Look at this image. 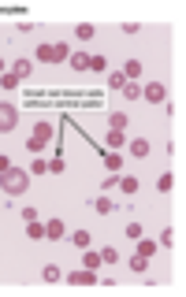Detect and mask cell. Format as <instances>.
<instances>
[{
    "label": "cell",
    "instance_id": "cell-29",
    "mask_svg": "<svg viewBox=\"0 0 186 297\" xmlns=\"http://www.w3.org/2000/svg\"><path fill=\"white\" fill-rule=\"evenodd\" d=\"M108 86H112V89H123V86H127V74H123V71H112V74H108Z\"/></svg>",
    "mask_w": 186,
    "mask_h": 297
},
{
    "label": "cell",
    "instance_id": "cell-8",
    "mask_svg": "<svg viewBox=\"0 0 186 297\" xmlns=\"http://www.w3.org/2000/svg\"><path fill=\"white\" fill-rule=\"evenodd\" d=\"M34 60H38V64H56V49H52V41H45V45H38V52H34Z\"/></svg>",
    "mask_w": 186,
    "mask_h": 297
},
{
    "label": "cell",
    "instance_id": "cell-34",
    "mask_svg": "<svg viewBox=\"0 0 186 297\" xmlns=\"http://www.w3.org/2000/svg\"><path fill=\"white\" fill-rule=\"evenodd\" d=\"M116 260H119V253H116L112 245H108V249H101V264H116Z\"/></svg>",
    "mask_w": 186,
    "mask_h": 297
},
{
    "label": "cell",
    "instance_id": "cell-27",
    "mask_svg": "<svg viewBox=\"0 0 186 297\" xmlns=\"http://www.w3.org/2000/svg\"><path fill=\"white\" fill-rule=\"evenodd\" d=\"M26 152H30V156H41V152H45V142H38V137L30 134V137H26Z\"/></svg>",
    "mask_w": 186,
    "mask_h": 297
},
{
    "label": "cell",
    "instance_id": "cell-6",
    "mask_svg": "<svg viewBox=\"0 0 186 297\" xmlns=\"http://www.w3.org/2000/svg\"><path fill=\"white\" fill-rule=\"evenodd\" d=\"M104 149H108V152L127 149V130H108V134H104Z\"/></svg>",
    "mask_w": 186,
    "mask_h": 297
},
{
    "label": "cell",
    "instance_id": "cell-24",
    "mask_svg": "<svg viewBox=\"0 0 186 297\" xmlns=\"http://www.w3.org/2000/svg\"><path fill=\"white\" fill-rule=\"evenodd\" d=\"M41 279H45V283H60V264H45Z\"/></svg>",
    "mask_w": 186,
    "mask_h": 297
},
{
    "label": "cell",
    "instance_id": "cell-26",
    "mask_svg": "<svg viewBox=\"0 0 186 297\" xmlns=\"http://www.w3.org/2000/svg\"><path fill=\"white\" fill-rule=\"evenodd\" d=\"M127 264H131V271H134V275H142V271L149 268V260H145V256H138V253H134V256H131Z\"/></svg>",
    "mask_w": 186,
    "mask_h": 297
},
{
    "label": "cell",
    "instance_id": "cell-25",
    "mask_svg": "<svg viewBox=\"0 0 186 297\" xmlns=\"http://www.w3.org/2000/svg\"><path fill=\"white\" fill-rule=\"evenodd\" d=\"M0 86H4V89H19V74H15V71H4V74H0Z\"/></svg>",
    "mask_w": 186,
    "mask_h": 297
},
{
    "label": "cell",
    "instance_id": "cell-16",
    "mask_svg": "<svg viewBox=\"0 0 186 297\" xmlns=\"http://www.w3.org/2000/svg\"><path fill=\"white\" fill-rule=\"evenodd\" d=\"M127 123H131V115L112 112V115H108V130H127Z\"/></svg>",
    "mask_w": 186,
    "mask_h": 297
},
{
    "label": "cell",
    "instance_id": "cell-19",
    "mask_svg": "<svg viewBox=\"0 0 186 297\" xmlns=\"http://www.w3.org/2000/svg\"><path fill=\"white\" fill-rule=\"evenodd\" d=\"M119 93H123L127 101H142V82H127V86H123Z\"/></svg>",
    "mask_w": 186,
    "mask_h": 297
},
{
    "label": "cell",
    "instance_id": "cell-38",
    "mask_svg": "<svg viewBox=\"0 0 186 297\" xmlns=\"http://www.w3.org/2000/svg\"><path fill=\"white\" fill-rule=\"evenodd\" d=\"M8 167H11V160H8V156H4V152H0V175H4V171H8Z\"/></svg>",
    "mask_w": 186,
    "mask_h": 297
},
{
    "label": "cell",
    "instance_id": "cell-20",
    "mask_svg": "<svg viewBox=\"0 0 186 297\" xmlns=\"http://www.w3.org/2000/svg\"><path fill=\"white\" fill-rule=\"evenodd\" d=\"M157 190H160V193H172V190H175V175H172V171H164V175L157 179Z\"/></svg>",
    "mask_w": 186,
    "mask_h": 297
},
{
    "label": "cell",
    "instance_id": "cell-39",
    "mask_svg": "<svg viewBox=\"0 0 186 297\" xmlns=\"http://www.w3.org/2000/svg\"><path fill=\"white\" fill-rule=\"evenodd\" d=\"M4 71H8V67H4V60H0V74H4Z\"/></svg>",
    "mask_w": 186,
    "mask_h": 297
},
{
    "label": "cell",
    "instance_id": "cell-11",
    "mask_svg": "<svg viewBox=\"0 0 186 297\" xmlns=\"http://www.w3.org/2000/svg\"><path fill=\"white\" fill-rule=\"evenodd\" d=\"M34 137H38V142H45V145H49V142H52V123L38 119V123H34Z\"/></svg>",
    "mask_w": 186,
    "mask_h": 297
},
{
    "label": "cell",
    "instance_id": "cell-18",
    "mask_svg": "<svg viewBox=\"0 0 186 297\" xmlns=\"http://www.w3.org/2000/svg\"><path fill=\"white\" fill-rule=\"evenodd\" d=\"M15 74H19V82L23 78H30V71H34V60H15V67H11Z\"/></svg>",
    "mask_w": 186,
    "mask_h": 297
},
{
    "label": "cell",
    "instance_id": "cell-4",
    "mask_svg": "<svg viewBox=\"0 0 186 297\" xmlns=\"http://www.w3.org/2000/svg\"><path fill=\"white\" fill-rule=\"evenodd\" d=\"M67 283H71V286H97V283H101V275H97V271H89V268H82V271H71V275H67Z\"/></svg>",
    "mask_w": 186,
    "mask_h": 297
},
{
    "label": "cell",
    "instance_id": "cell-2",
    "mask_svg": "<svg viewBox=\"0 0 186 297\" xmlns=\"http://www.w3.org/2000/svg\"><path fill=\"white\" fill-rule=\"evenodd\" d=\"M15 123H19V108L8 104V101H0V134H11Z\"/></svg>",
    "mask_w": 186,
    "mask_h": 297
},
{
    "label": "cell",
    "instance_id": "cell-28",
    "mask_svg": "<svg viewBox=\"0 0 186 297\" xmlns=\"http://www.w3.org/2000/svg\"><path fill=\"white\" fill-rule=\"evenodd\" d=\"M71 242L79 245V249H89V242H93V238H89V230H75V234H71Z\"/></svg>",
    "mask_w": 186,
    "mask_h": 297
},
{
    "label": "cell",
    "instance_id": "cell-33",
    "mask_svg": "<svg viewBox=\"0 0 186 297\" xmlns=\"http://www.w3.org/2000/svg\"><path fill=\"white\" fill-rule=\"evenodd\" d=\"M123 234H127L131 242H138V238H142V227H138V223H127V227H123Z\"/></svg>",
    "mask_w": 186,
    "mask_h": 297
},
{
    "label": "cell",
    "instance_id": "cell-30",
    "mask_svg": "<svg viewBox=\"0 0 186 297\" xmlns=\"http://www.w3.org/2000/svg\"><path fill=\"white\" fill-rule=\"evenodd\" d=\"M49 171H52V175H64V171H67V160L56 152V160H49Z\"/></svg>",
    "mask_w": 186,
    "mask_h": 297
},
{
    "label": "cell",
    "instance_id": "cell-15",
    "mask_svg": "<svg viewBox=\"0 0 186 297\" xmlns=\"http://www.w3.org/2000/svg\"><path fill=\"white\" fill-rule=\"evenodd\" d=\"M134 253H138V256H145V260H149L153 253H157V242H149V238H138V242H134Z\"/></svg>",
    "mask_w": 186,
    "mask_h": 297
},
{
    "label": "cell",
    "instance_id": "cell-1",
    "mask_svg": "<svg viewBox=\"0 0 186 297\" xmlns=\"http://www.w3.org/2000/svg\"><path fill=\"white\" fill-rule=\"evenodd\" d=\"M0 190L11 193V197H23V193L30 190V171H23V167H8L4 175H0Z\"/></svg>",
    "mask_w": 186,
    "mask_h": 297
},
{
    "label": "cell",
    "instance_id": "cell-10",
    "mask_svg": "<svg viewBox=\"0 0 186 297\" xmlns=\"http://www.w3.org/2000/svg\"><path fill=\"white\" fill-rule=\"evenodd\" d=\"M82 268H89V271L101 268V249H82Z\"/></svg>",
    "mask_w": 186,
    "mask_h": 297
},
{
    "label": "cell",
    "instance_id": "cell-37",
    "mask_svg": "<svg viewBox=\"0 0 186 297\" xmlns=\"http://www.w3.org/2000/svg\"><path fill=\"white\" fill-rule=\"evenodd\" d=\"M38 220V208H23V223H34Z\"/></svg>",
    "mask_w": 186,
    "mask_h": 297
},
{
    "label": "cell",
    "instance_id": "cell-31",
    "mask_svg": "<svg viewBox=\"0 0 186 297\" xmlns=\"http://www.w3.org/2000/svg\"><path fill=\"white\" fill-rule=\"evenodd\" d=\"M157 245H168V249H172V245H175V230H172V227H164V230H160V242H157Z\"/></svg>",
    "mask_w": 186,
    "mask_h": 297
},
{
    "label": "cell",
    "instance_id": "cell-13",
    "mask_svg": "<svg viewBox=\"0 0 186 297\" xmlns=\"http://www.w3.org/2000/svg\"><path fill=\"white\" fill-rule=\"evenodd\" d=\"M127 149L138 156V160H145L149 156V137H134V142H127Z\"/></svg>",
    "mask_w": 186,
    "mask_h": 297
},
{
    "label": "cell",
    "instance_id": "cell-12",
    "mask_svg": "<svg viewBox=\"0 0 186 297\" xmlns=\"http://www.w3.org/2000/svg\"><path fill=\"white\" fill-rule=\"evenodd\" d=\"M93 212H97V215H112V212H116V205H112V197H108V193H101L97 201H93Z\"/></svg>",
    "mask_w": 186,
    "mask_h": 297
},
{
    "label": "cell",
    "instance_id": "cell-5",
    "mask_svg": "<svg viewBox=\"0 0 186 297\" xmlns=\"http://www.w3.org/2000/svg\"><path fill=\"white\" fill-rule=\"evenodd\" d=\"M67 238V223L64 220H45V242H60Z\"/></svg>",
    "mask_w": 186,
    "mask_h": 297
},
{
    "label": "cell",
    "instance_id": "cell-35",
    "mask_svg": "<svg viewBox=\"0 0 186 297\" xmlns=\"http://www.w3.org/2000/svg\"><path fill=\"white\" fill-rule=\"evenodd\" d=\"M116 182H119V175H108V179L101 182V190H104V193H108V190H116Z\"/></svg>",
    "mask_w": 186,
    "mask_h": 297
},
{
    "label": "cell",
    "instance_id": "cell-36",
    "mask_svg": "<svg viewBox=\"0 0 186 297\" xmlns=\"http://www.w3.org/2000/svg\"><path fill=\"white\" fill-rule=\"evenodd\" d=\"M30 171H34V175H45V171H49V164H45V160H34V164H30Z\"/></svg>",
    "mask_w": 186,
    "mask_h": 297
},
{
    "label": "cell",
    "instance_id": "cell-7",
    "mask_svg": "<svg viewBox=\"0 0 186 297\" xmlns=\"http://www.w3.org/2000/svg\"><path fill=\"white\" fill-rule=\"evenodd\" d=\"M116 186H119V193H123V197H134V193H138V186H142V182H138L134 175H119V182H116Z\"/></svg>",
    "mask_w": 186,
    "mask_h": 297
},
{
    "label": "cell",
    "instance_id": "cell-14",
    "mask_svg": "<svg viewBox=\"0 0 186 297\" xmlns=\"http://www.w3.org/2000/svg\"><path fill=\"white\" fill-rule=\"evenodd\" d=\"M123 74H127V82H138V78H142V60H127V64H123Z\"/></svg>",
    "mask_w": 186,
    "mask_h": 297
},
{
    "label": "cell",
    "instance_id": "cell-22",
    "mask_svg": "<svg viewBox=\"0 0 186 297\" xmlns=\"http://www.w3.org/2000/svg\"><path fill=\"white\" fill-rule=\"evenodd\" d=\"M26 234H30V238H34V242H45V223H41V220L26 223Z\"/></svg>",
    "mask_w": 186,
    "mask_h": 297
},
{
    "label": "cell",
    "instance_id": "cell-23",
    "mask_svg": "<svg viewBox=\"0 0 186 297\" xmlns=\"http://www.w3.org/2000/svg\"><path fill=\"white\" fill-rule=\"evenodd\" d=\"M52 49H56V64H64V60H71V45H67V41H56Z\"/></svg>",
    "mask_w": 186,
    "mask_h": 297
},
{
    "label": "cell",
    "instance_id": "cell-21",
    "mask_svg": "<svg viewBox=\"0 0 186 297\" xmlns=\"http://www.w3.org/2000/svg\"><path fill=\"white\" fill-rule=\"evenodd\" d=\"M93 34H97V26H93V23H79V26H75V37H79V41H89Z\"/></svg>",
    "mask_w": 186,
    "mask_h": 297
},
{
    "label": "cell",
    "instance_id": "cell-32",
    "mask_svg": "<svg viewBox=\"0 0 186 297\" xmlns=\"http://www.w3.org/2000/svg\"><path fill=\"white\" fill-rule=\"evenodd\" d=\"M89 71H108V60L104 56H89Z\"/></svg>",
    "mask_w": 186,
    "mask_h": 297
},
{
    "label": "cell",
    "instance_id": "cell-17",
    "mask_svg": "<svg viewBox=\"0 0 186 297\" xmlns=\"http://www.w3.org/2000/svg\"><path fill=\"white\" fill-rule=\"evenodd\" d=\"M67 64H71L75 71H89V52H71Z\"/></svg>",
    "mask_w": 186,
    "mask_h": 297
},
{
    "label": "cell",
    "instance_id": "cell-9",
    "mask_svg": "<svg viewBox=\"0 0 186 297\" xmlns=\"http://www.w3.org/2000/svg\"><path fill=\"white\" fill-rule=\"evenodd\" d=\"M104 167L108 175H123V152H104Z\"/></svg>",
    "mask_w": 186,
    "mask_h": 297
},
{
    "label": "cell",
    "instance_id": "cell-3",
    "mask_svg": "<svg viewBox=\"0 0 186 297\" xmlns=\"http://www.w3.org/2000/svg\"><path fill=\"white\" fill-rule=\"evenodd\" d=\"M142 101H149V104H164V101H168V86H164V82H149V86H142Z\"/></svg>",
    "mask_w": 186,
    "mask_h": 297
}]
</instances>
